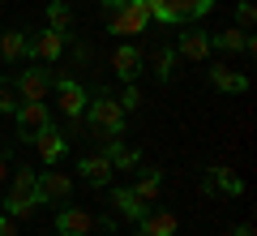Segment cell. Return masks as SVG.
<instances>
[{
    "instance_id": "7",
    "label": "cell",
    "mask_w": 257,
    "mask_h": 236,
    "mask_svg": "<svg viewBox=\"0 0 257 236\" xmlns=\"http://www.w3.org/2000/svg\"><path fill=\"white\" fill-rule=\"evenodd\" d=\"M202 193H206V198H214V193H223V198H240V193H244V181H240L231 168L210 164V168H206V181H202Z\"/></svg>"
},
{
    "instance_id": "25",
    "label": "cell",
    "mask_w": 257,
    "mask_h": 236,
    "mask_svg": "<svg viewBox=\"0 0 257 236\" xmlns=\"http://www.w3.org/2000/svg\"><path fill=\"white\" fill-rule=\"evenodd\" d=\"M35 168H22V172H13V189L9 193H18V198H35ZM39 202V198H35Z\"/></svg>"
},
{
    "instance_id": "29",
    "label": "cell",
    "mask_w": 257,
    "mask_h": 236,
    "mask_svg": "<svg viewBox=\"0 0 257 236\" xmlns=\"http://www.w3.org/2000/svg\"><path fill=\"white\" fill-rule=\"evenodd\" d=\"M0 236H18V219H9V215H0Z\"/></svg>"
},
{
    "instance_id": "24",
    "label": "cell",
    "mask_w": 257,
    "mask_h": 236,
    "mask_svg": "<svg viewBox=\"0 0 257 236\" xmlns=\"http://www.w3.org/2000/svg\"><path fill=\"white\" fill-rule=\"evenodd\" d=\"M0 206H5V215H9V219H30L39 202H35V198H18V193H5Z\"/></svg>"
},
{
    "instance_id": "20",
    "label": "cell",
    "mask_w": 257,
    "mask_h": 236,
    "mask_svg": "<svg viewBox=\"0 0 257 236\" xmlns=\"http://www.w3.org/2000/svg\"><path fill=\"white\" fill-rule=\"evenodd\" d=\"M111 206H116L120 219H133V223L150 210V206H142V202H138V193H133V189H111Z\"/></svg>"
},
{
    "instance_id": "23",
    "label": "cell",
    "mask_w": 257,
    "mask_h": 236,
    "mask_svg": "<svg viewBox=\"0 0 257 236\" xmlns=\"http://www.w3.org/2000/svg\"><path fill=\"white\" fill-rule=\"evenodd\" d=\"M47 26L60 30V35H69V26H73V9H69L64 0H52V5H47Z\"/></svg>"
},
{
    "instance_id": "11",
    "label": "cell",
    "mask_w": 257,
    "mask_h": 236,
    "mask_svg": "<svg viewBox=\"0 0 257 236\" xmlns=\"http://www.w3.org/2000/svg\"><path fill=\"white\" fill-rule=\"evenodd\" d=\"M64 39L69 35H60V30H39L35 39H30V60H39V64H56L60 60V52H64Z\"/></svg>"
},
{
    "instance_id": "17",
    "label": "cell",
    "mask_w": 257,
    "mask_h": 236,
    "mask_svg": "<svg viewBox=\"0 0 257 236\" xmlns=\"http://www.w3.org/2000/svg\"><path fill=\"white\" fill-rule=\"evenodd\" d=\"M77 172H82V176H86V181H90V185H107L116 168H111L107 150H99V154H86L82 164H77Z\"/></svg>"
},
{
    "instance_id": "1",
    "label": "cell",
    "mask_w": 257,
    "mask_h": 236,
    "mask_svg": "<svg viewBox=\"0 0 257 236\" xmlns=\"http://www.w3.org/2000/svg\"><path fill=\"white\" fill-rule=\"evenodd\" d=\"M150 18L163 22V26H184V22H197L214 9V0H146Z\"/></svg>"
},
{
    "instance_id": "9",
    "label": "cell",
    "mask_w": 257,
    "mask_h": 236,
    "mask_svg": "<svg viewBox=\"0 0 257 236\" xmlns=\"http://www.w3.org/2000/svg\"><path fill=\"white\" fill-rule=\"evenodd\" d=\"M56 99H60V116H86V103H90V95H86L82 82H69V77H56Z\"/></svg>"
},
{
    "instance_id": "18",
    "label": "cell",
    "mask_w": 257,
    "mask_h": 236,
    "mask_svg": "<svg viewBox=\"0 0 257 236\" xmlns=\"http://www.w3.org/2000/svg\"><path fill=\"white\" fill-rule=\"evenodd\" d=\"M210 82H214V91H227V95L248 91V77H244V73H236L231 64H210Z\"/></svg>"
},
{
    "instance_id": "4",
    "label": "cell",
    "mask_w": 257,
    "mask_h": 236,
    "mask_svg": "<svg viewBox=\"0 0 257 236\" xmlns=\"http://www.w3.org/2000/svg\"><path fill=\"white\" fill-rule=\"evenodd\" d=\"M52 86H56L52 64H35V69H22V73H18L13 91H18V99H47Z\"/></svg>"
},
{
    "instance_id": "21",
    "label": "cell",
    "mask_w": 257,
    "mask_h": 236,
    "mask_svg": "<svg viewBox=\"0 0 257 236\" xmlns=\"http://www.w3.org/2000/svg\"><path fill=\"white\" fill-rule=\"evenodd\" d=\"M107 159H111V168H120V172H133V168H142V154L133 150V146H124V142L107 146Z\"/></svg>"
},
{
    "instance_id": "8",
    "label": "cell",
    "mask_w": 257,
    "mask_h": 236,
    "mask_svg": "<svg viewBox=\"0 0 257 236\" xmlns=\"http://www.w3.org/2000/svg\"><path fill=\"white\" fill-rule=\"evenodd\" d=\"M35 198L39 202H69L73 198V176L69 172H39L35 176Z\"/></svg>"
},
{
    "instance_id": "32",
    "label": "cell",
    "mask_w": 257,
    "mask_h": 236,
    "mask_svg": "<svg viewBox=\"0 0 257 236\" xmlns=\"http://www.w3.org/2000/svg\"><path fill=\"white\" fill-rule=\"evenodd\" d=\"M56 236H64V232H56Z\"/></svg>"
},
{
    "instance_id": "28",
    "label": "cell",
    "mask_w": 257,
    "mask_h": 236,
    "mask_svg": "<svg viewBox=\"0 0 257 236\" xmlns=\"http://www.w3.org/2000/svg\"><path fill=\"white\" fill-rule=\"evenodd\" d=\"M18 91H13V86H0V112H9V116H13V108H18Z\"/></svg>"
},
{
    "instance_id": "3",
    "label": "cell",
    "mask_w": 257,
    "mask_h": 236,
    "mask_svg": "<svg viewBox=\"0 0 257 236\" xmlns=\"http://www.w3.org/2000/svg\"><path fill=\"white\" fill-rule=\"evenodd\" d=\"M86 125L124 133V108L116 103V95H111V91H99V95H94V103H86Z\"/></svg>"
},
{
    "instance_id": "5",
    "label": "cell",
    "mask_w": 257,
    "mask_h": 236,
    "mask_svg": "<svg viewBox=\"0 0 257 236\" xmlns=\"http://www.w3.org/2000/svg\"><path fill=\"white\" fill-rule=\"evenodd\" d=\"M30 146L39 150V159H43L47 168H56L64 154H69V137L60 133V125H43L35 137H30Z\"/></svg>"
},
{
    "instance_id": "15",
    "label": "cell",
    "mask_w": 257,
    "mask_h": 236,
    "mask_svg": "<svg viewBox=\"0 0 257 236\" xmlns=\"http://www.w3.org/2000/svg\"><path fill=\"white\" fill-rule=\"evenodd\" d=\"M172 52L184 56V60H193V64H202L206 56L214 52V47H210V35H202V30H189V35H180V43H176Z\"/></svg>"
},
{
    "instance_id": "19",
    "label": "cell",
    "mask_w": 257,
    "mask_h": 236,
    "mask_svg": "<svg viewBox=\"0 0 257 236\" xmlns=\"http://www.w3.org/2000/svg\"><path fill=\"white\" fill-rule=\"evenodd\" d=\"M159 189H163V172H159V168H142L138 185H133L138 202H142V206H155V202H159Z\"/></svg>"
},
{
    "instance_id": "33",
    "label": "cell",
    "mask_w": 257,
    "mask_h": 236,
    "mask_svg": "<svg viewBox=\"0 0 257 236\" xmlns=\"http://www.w3.org/2000/svg\"><path fill=\"white\" fill-rule=\"evenodd\" d=\"M0 30H5V26H0Z\"/></svg>"
},
{
    "instance_id": "6",
    "label": "cell",
    "mask_w": 257,
    "mask_h": 236,
    "mask_svg": "<svg viewBox=\"0 0 257 236\" xmlns=\"http://www.w3.org/2000/svg\"><path fill=\"white\" fill-rule=\"evenodd\" d=\"M13 116H18V133H22V142H30V137H35L43 125H52V112H47L43 99H22L18 108H13Z\"/></svg>"
},
{
    "instance_id": "10",
    "label": "cell",
    "mask_w": 257,
    "mask_h": 236,
    "mask_svg": "<svg viewBox=\"0 0 257 236\" xmlns=\"http://www.w3.org/2000/svg\"><path fill=\"white\" fill-rule=\"evenodd\" d=\"M94 227H99V219L86 215L82 206H60L56 210V232H64V236H90Z\"/></svg>"
},
{
    "instance_id": "31",
    "label": "cell",
    "mask_w": 257,
    "mask_h": 236,
    "mask_svg": "<svg viewBox=\"0 0 257 236\" xmlns=\"http://www.w3.org/2000/svg\"><path fill=\"white\" fill-rule=\"evenodd\" d=\"M236 236H253V223H240V227H236Z\"/></svg>"
},
{
    "instance_id": "13",
    "label": "cell",
    "mask_w": 257,
    "mask_h": 236,
    "mask_svg": "<svg viewBox=\"0 0 257 236\" xmlns=\"http://www.w3.org/2000/svg\"><path fill=\"white\" fill-rule=\"evenodd\" d=\"M111 69H116L120 82H138V73H142V52L133 43H120L116 52H111Z\"/></svg>"
},
{
    "instance_id": "16",
    "label": "cell",
    "mask_w": 257,
    "mask_h": 236,
    "mask_svg": "<svg viewBox=\"0 0 257 236\" xmlns=\"http://www.w3.org/2000/svg\"><path fill=\"white\" fill-rule=\"evenodd\" d=\"M138 236H176V215L172 210H146L138 219Z\"/></svg>"
},
{
    "instance_id": "14",
    "label": "cell",
    "mask_w": 257,
    "mask_h": 236,
    "mask_svg": "<svg viewBox=\"0 0 257 236\" xmlns=\"http://www.w3.org/2000/svg\"><path fill=\"white\" fill-rule=\"evenodd\" d=\"M26 56H30L26 30H0V60L5 64H22Z\"/></svg>"
},
{
    "instance_id": "26",
    "label": "cell",
    "mask_w": 257,
    "mask_h": 236,
    "mask_svg": "<svg viewBox=\"0 0 257 236\" xmlns=\"http://www.w3.org/2000/svg\"><path fill=\"white\" fill-rule=\"evenodd\" d=\"M116 103H120V108H124V112H133V108H138V103H142V91H138V86H133V82H124V95H116Z\"/></svg>"
},
{
    "instance_id": "22",
    "label": "cell",
    "mask_w": 257,
    "mask_h": 236,
    "mask_svg": "<svg viewBox=\"0 0 257 236\" xmlns=\"http://www.w3.org/2000/svg\"><path fill=\"white\" fill-rule=\"evenodd\" d=\"M176 60H180V56H176L172 47H159V52H150V64H155V77H159V82H172Z\"/></svg>"
},
{
    "instance_id": "30",
    "label": "cell",
    "mask_w": 257,
    "mask_h": 236,
    "mask_svg": "<svg viewBox=\"0 0 257 236\" xmlns=\"http://www.w3.org/2000/svg\"><path fill=\"white\" fill-rule=\"evenodd\" d=\"M9 181V154H0V185Z\"/></svg>"
},
{
    "instance_id": "2",
    "label": "cell",
    "mask_w": 257,
    "mask_h": 236,
    "mask_svg": "<svg viewBox=\"0 0 257 236\" xmlns=\"http://www.w3.org/2000/svg\"><path fill=\"white\" fill-rule=\"evenodd\" d=\"M103 22H107L111 35H142V30L150 26V5H146V0H128L124 9L107 13Z\"/></svg>"
},
{
    "instance_id": "12",
    "label": "cell",
    "mask_w": 257,
    "mask_h": 236,
    "mask_svg": "<svg viewBox=\"0 0 257 236\" xmlns=\"http://www.w3.org/2000/svg\"><path fill=\"white\" fill-rule=\"evenodd\" d=\"M210 47L214 52H244V56H253L257 39L248 35V30H240V26H227V30H219V35H210Z\"/></svg>"
},
{
    "instance_id": "27",
    "label": "cell",
    "mask_w": 257,
    "mask_h": 236,
    "mask_svg": "<svg viewBox=\"0 0 257 236\" xmlns=\"http://www.w3.org/2000/svg\"><path fill=\"white\" fill-rule=\"evenodd\" d=\"M236 22H240V30H253V22H257V9L248 5V0H240V5H236Z\"/></svg>"
}]
</instances>
